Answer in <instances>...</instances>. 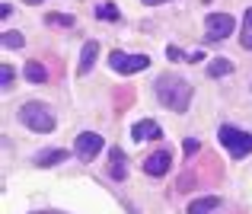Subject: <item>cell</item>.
<instances>
[{
  "mask_svg": "<svg viewBox=\"0 0 252 214\" xmlns=\"http://www.w3.org/2000/svg\"><path fill=\"white\" fill-rule=\"evenodd\" d=\"M240 45L246 51H252V10H246V16H243V32H240Z\"/></svg>",
  "mask_w": 252,
  "mask_h": 214,
  "instance_id": "15",
  "label": "cell"
},
{
  "mask_svg": "<svg viewBox=\"0 0 252 214\" xmlns=\"http://www.w3.org/2000/svg\"><path fill=\"white\" fill-rule=\"evenodd\" d=\"M23 73H26V80H29V83H45V80H48V71H45L38 61H29Z\"/></svg>",
  "mask_w": 252,
  "mask_h": 214,
  "instance_id": "13",
  "label": "cell"
},
{
  "mask_svg": "<svg viewBox=\"0 0 252 214\" xmlns=\"http://www.w3.org/2000/svg\"><path fill=\"white\" fill-rule=\"evenodd\" d=\"M227 73H233V64L227 58H217V61L208 64V77H227Z\"/></svg>",
  "mask_w": 252,
  "mask_h": 214,
  "instance_id": "14",
  "label": "cell"
},
{
  "mask_svg": "<svg viewBox=\"0 0 252 214\" xmlns=\"http://www.w3.org/2000/svg\"><path fill=\"white\" fill-rule=\"evenodd\" d=\"M19 122H23L29 131H38V135L55 131V115H51L42 103H26L23 109H19Z\"/></svg>",
  "mask_w": 252,
  "mask_h": 214,
  "instance_id": "3",
  "label": "cell"
},
{
  "mask_svg": "<svg viewBox=\"0 0 252 214\" xmlns=\"http://www.w3.org/2000/svg\"><path fill=\"white\" fill-rule=\"evenodd\" d=\"M182 147H185V153H198V150H201V144H198L195 138H185V144H182Z\"/></svg>",
  "mask_w": 252,
  "mask_h": 214,
  "instance_id": "21",
  "label": "cell"
},
{
  "mask_svg": "<svg viewBox=\"0 0 252 214\" xmlns=\"http://www.w3.org/2000/svg\"><path fill=\"white\" fill-rule=\"evenodd\" d=\"M144 3H150V6H160V3H166V0H144Z\"/></svg>",
  "mask_w": 252,
  "mask_h": 214,
  "instance_id": "23",
  "label": "cell"
},
{
  "mask_svg": "<svg viewBox=\"0 0 252 214\" xmlns=\"http://www.w3.org/2000/svg\"><path fill=\"white\" fill-rule=\"evenodd\" d=\"M96 16L99 19H118V6L115 3H99L96 6Z\"/></svg>",
  "mask_w": 252,
  "mask_h": 214,
  "instance_id": "18",
  "label": "cell"
},
{
  "mask_svg": "<svg viewBox=\"0 0 252 214\" xmlns=\"http://www.w3.org/2000/svg\"><path fill=\"white\" fill-rule=\"evenodd\" d=\"M45 23L64 29V26H74V16H64V13H48V16H45Z\"/></svg>",
  "mask_w": 252,
  "mask_h": 214,
  "instance_id": "16",
  "label": "cell"
},
{
  "mask_svg": "<svg viewBox=\"0 0 252 214\" xmlns=\"http://www.w3.org/2000/svg\"><path fill=\"white\" fill-rule=\"evenodd\" d=\"M0 83H3V90L13 83V68H10V64H3V68H0Z\"/></svg>",
  "mask_w": 252,
  "mask_h": 214,
  "instance_id": "19",
  "label": "cell"
},
{
  "mask_svg": "<svg viewBox=\"0 0 252 214\" xmlns=\"http://www.w3.org/2000/svg\"><path fill=\"white\" fill-rule=\"evenodd\" d=\"M23 45H26V38L19 32H10V29L3 32V48H23Z\"/></svg>",
  "mask_w": 252,
  "mask_h": 214,
  "instance_id": "17",
  "label": "cell"
},
{
  "mask_svg": "<svg viewBox=\"0 0 252 214\" xmlns=\"http://www.w3.org/2000/svg\"><path fill=\"white\" fill-rule=\"evenodd\" d=\"M74 153L90 163L93 157H99V153H102V135H96V131H83V135H77Z\"/></svg>",
  "mask_w": 252,
  "mask_h": 214,
  "instance_id": "5",
  "label": "cell"
},
{
  "mask_svg": "<svg viewBox=\"0 0 252 214\" xmlns=\"http://www.w3.org/2000/svg\"><path fill=\"white\" fill-rule=\"evenodd\" d=\"M26 3H32V6H35V3H42V0H26Z\"/></svg>",
  "mask_w": 252,
  "mask_h": 214,
  "instance_id": "24",
  "label": "cell"
},
{
  "mask_svg": "<svg viewBox=\"0 0 252 214\" xmlns=\"http://www.w3.org/2000/svg\"><path fill=\"white\" fill-rule=\"evenodd\" d=\"M169 163H172V153L169 150H157V153H150V157L144 160V173H147V176H163V173H169Z\"/></svg>",
  "mask_w": 252,
  "mask_h": 214,
  "instance_id": "7",
  "label": "cell"
},
{
  "mask_svg": "<svg viewBox=\"0 0 252 214\" xmlns=\"http://www.w3.org/2000/svg\"><path fill=\"white\" fill-rule=\"evenodd\" d=\"M109 157H112V179H125V150L122 147H112Z\"/></svg>",
  "mask_w": 252,
  "mask_h": 214,
  "instance_id": "12",
  "label": "cell"
},
{
  "mask_svg": "<svg viewBox=\"0 0 252 214\" xmlns=\"http://www.w3.org/2000/svg\"><path fill=\"white\" fill-rule=\"evenodd\" d=\"M157 96H160V103L166 106L172 112H189V103H191V86L189 80L182 77H160L157 80Z\"/></svg>",
  "mask_w": 252,
  "mask_h": 214,
  "instance_id": "1",
  "label": "cell"
},
{
  "mask_svg": "<svg viewBox=\"0 0 252 214\" xmlns=\"http://www.w3.org/2000/svg\"><path fill=\"white\" fill-rule=\"evenodd\" d=\"M217 138H220V144L227 147L230 157H236V160H243V157H249V153H252V135H249V131H243V128L220 125V128H217Z\"/></svg>",
  "mask_w": 252,
  "mask_h": 214,
  "instance_id": "2",
  "label": "cell"
},
{
  "mask_svg": "<svg viewBox=\"0 0 252 214\" xmlns=\"http://www.w3.org/2000/svg\"><path fill=\"white\" fill-rule=\"evenodd\" d=\"M204 26H208V38H227L230 32H233V16H227V13H211V16L204 19Z\"/></svg>",
  "mask_w": 252,
  "mask_h": 214,
  "instance_id": "6",
  "label": "cell"
},
{
  "mask_svg": "<svg viewBox=\"0 0 252 214\" xmlns=\"http://www.w3.org/2000/svg\"><path fill=\"white\" fill-rule=\"evenodd\" d=\"M67 160V150L64 147H51V150H42L35 157V166H55V163H64Z\"/></svg>",
  "mask_w": 252,
  "mask_h": 214,
  "instance_id": "9",
  "label": "cell"
},
{
  "mask_svg": "<svg viewBox=\"0 0 252 214\" xmlns=\"http://www.w3.org/2000/svg\"><path fill=\"white\" fill-rule=\"evenodd\" d=\"M131 138H134V141H157V138H163V128L154 118H144V122H137L134 128H131Z\"/></svg>",
  "mask_w": 252,
  "mask_h": 214,
  "instance_id": "8",
  "label": "cell"
},
{
  "mask_svg": "<svg viewBox=\"0 0 252 214\" xmlns=\"http://www.w3.org/2000/svg\"><path fill=\"white\" fill-rule=\"evenodd\" d=\"M217 208H220V198L208 195V198H195V202L189 205V214H214Z\"/></svg>",
  "mask_w": 252,
  "mask_h": 214,
  "instance_id": "10",
  "label": "cell"
},
{
  "mask_svg": "<svg viewBox=\"0 0 252 214\" xmlns=\"http://www.w3.org/2000/svg\"><path fill=\"white\" fill-rule=\"evenodd\" d=\"M109 68L118 73H137V71L150 68V58L147 55H128V51H112Z\"/></svg>",
  "mask_w": 252,
  "mask_h": 214,
  "instance_id": "4",
  "label": "cell"
},
{
  "mask_svg": "<svg viewBox=\"0 0 252 214\" xmlns=\"http://www.w3.org/2000/svg\"><path fill=\"white\" fill-rule=\"evenodd\" d=\"M182 61L198 64V61H204V51H185V55H182Z\"/></svg>",
  "mask_w": 252,
  "mask_h": 214,
  "instance_id": "20",
  "label": "cell"
},
{
  "mask_svg": "<svg viewBox=\"0 0 252 214\" xmlns=\"http://www.w3.org/2000/svg\"><path fill=\"white\" fill-rule=\"evenodd\" d=\"M182 55H185V51H179L176 45H169V48H166V58H169V61H182Z\"/></svg>",
  "mask_w": 252,
  "mask_h": 214,
  "instance_id": "22",
  "label": "cell"
},
{
  "mask_svg": "<svg viewBox=\"0 0 252 214\" xmlns=\"http://www.w3.org/2000/svg\"><path fill=\"white\" fill-rule=\"evenodd\" d=\"M96 58H99V45L96 42H86L83 51H80V73H90V68L96 64Z\"/></svg>",
  "mask_w": 252,
  "mask_h": 214,
  "instance_id": "11",
  "label": "cell"
}]
</instances>
